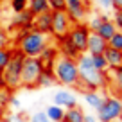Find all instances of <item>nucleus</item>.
I'll list each match as a JSON object with an SVG mask.
<instances>
[{"mask_svg": "<svg viewBox=\"0 0 122 122\" xmlns=\"http://www.w3.org/2000/svg\"><path fill=\"white\" fill-rule=\"evenodd\" d=\"M76 61H77V70H79V84H77L76 90L84 93L88 90H101V88L110 86L108 72L106 74L97 72L93 63H92V56L88 52L79 54V57Z\"/></svg>", "mask_w": 122, "mask_h": 122, "instance_id": "f257e3e1", "label": "nucleus"}, {"mask_svg": "<svg viewBox=\"0 0 122 122\" xmlns=\"http://www.w3.org/2000/svg\"><path fill=\"white\" fill-rule=\"evenodd\" d=\"M52 72L56 76L57 84L66 88H77L79 84V70H77V61L65 56H57L52 65Z\"/></svg>", "mask_w": 122, "mask_h": 122, "instance_id": "f03ea898", "label": "nucleus"}, {"mask_svg": "<svg viewBox=\"0 0 122 122\" xmlns=\"http://www.w3.org/2000/svg\"><path fill=\"white\" fill-rule=\"evenodd\" d=\"M49 34H43V32H38V30H29L25 36H22L20 40H16V49L27 57H38L41 54V50L49 45Z\"/></svg>", "mask_w": 122, "mask_h": 122, "instance_id": "7ed1b4c3", "label": "nucleus"}, {"mask_svg": "<svg viewBox=\"0 0 122 122\" xmlns=\"http://www.w3.org/2000/svg\"><path fill=\"white\" fill-rule=\"evenodd\" d=\"M23 59H25V56H23L18 49H15V50H13V56H11V61H9L7 66L2 70V74H4V81H5V88L11 90V92L22 88V66H23Z\"/></svg>", "mask_w": 122, "mask_h": 122, "instance_id": "20e7f679", "label": "nucleus"}, {"mask_svg": "<svg viewBox=\"0 0 122 122\" xmlns=\"http://www.w3.org/2000/svg\"><path fill=\"white\" fill-rule=\"evenodd\" d=\"M43 63L40 61V57H27L23 59L22 66V88L27 90H34L38 88V79L43 72Z\"/></svg>", "mask_w": 122, "mask_h": 122, "instance_id": "39448f33", "label": "nucleus"}, {"mask_svg": "<svg viewBox=\"0 0 122 122\" xmlns=\"http://www.w3.org/2000/svg\"><path fill=\"white\" fill-rule=\"evenodd\" d=\"M97 120L99 122H117L122 120V101L117 95L104 97L101 108L97 110Z\"/></svg>", "mask_w": 122, "mask_h": 122, "instance_id": "423d86ee", "label": "nucleus"}, {"mask_svg": "<svg viewBox=\"0 0 122 122\" xmlns=\"http://www.w3.org/2000/svg\"><path fill=\"white\" fill-rule=\"evenodd\" d=\"M68 40L74 43L79 54H84L88 50V36H90V29H88L86 22L84 23H74L72 29L68 30Z\"/></svg>", "mask_w": 122, "mask_h": 122, "instance_id": "0eeeda50", "label": "nucleus"}, {"mask_svg": "<svg viewBox=\"0 0 122 122\" xmlns=\"http://www.w3.org/2000/svg\"><path fill=\"white\" fill-rule=\"evenodd\" d=\"M72 20L68 18L65 11H52V27H50V36L54 38H61L66 36L68 30L72 29Z\"/></svg>", "mask_w": 122, "mask_h": 122, "instance_id": "6e6552de", "label": "nucleus"}, {"mask_svg": "<svg viewBox=\"0 0 122 122\" xmlns=\"http://www.w3.org/2000/svg\"><path fill=\"white\" fill-rule=\"evenodd\" d=\"M65 13L72 23H84L88 18V4L86 0H66Z\"/></svg>", "mask_w": 122, "mask_h": 122, "instance_id": "1a4fd4ad", "label": "nucleus"}, {"mask_svg": "<svg viewBox=\"0 0 122 122\" xmlns=\"http://www.w3.org/2000/svg\"><path fill=\"white\" fill-rule=\"evenodd\" d=\"M54 104L59 108H63V110H70V108H76L77 106V97L74 92L70 90H57L54 92Z\"/></svg>", "mask_w": 122, "mask_h": 122, "instance_id": "9d476101", "label": "nucleus"}, {"mask_svg": "<svg viewBox=\"0 0 122 122\" xmlns=\"http://www.w3.org/2000/svg\"><path fill=\"white\" fill-rule=\"evenodd\" d=\"M56 49L59 52V56L70 57V59H77L79 57V52L74 47V43L68 40V36H61V38H56Z\"/></svg>", "mask_w": 122, "mask_h": 122, "instance_id": "9b49d317", "label": "nucleus"}, {"mask_svg": "<svg viewBox=\"0 0 122 122\" xmlns=\"http://www.w3.org/2000/svg\"><path fill=\"white\" fill-rule=\"evenodd\" d=\"M50 27H52V11H47L43 15L34 16L32 20V29L38 30V32H43V34L50 36Z\"/></svg>", "mask_w": 122, "mask_h": 122, "instance_id": "f8f14e48", "label": "nucleus"}, {"mask_svg": "<svg viewBox=\"0 0 122 122\" xmlns=\"http://www.w3.org/2000/svg\"><path fill=\"white\" fill-rule=\"evenodd\" d=\"M108 49V41H104L97 32H90L88 36V50L86 52L90 56H95V54H104V50Z\"/></svg>", "mask_w": 122, "mask_h": 122, "instance_id": "ddd939ff", "label": "nucleus"}, {"mask_svg": "<svg viewBox=\"0 0 122 122\" xmlns=\"http://www.w3.org/2000/svg\"><path fill=\"white\" fill-rule=\"evenodd\" d=\"M32 20H34V15H32L29 9H25V11H22V13H15V15H13L9 27H11V29H18V27L32 23Z\"/></svg>", "mask_w": 122, "mask_h": 122, "instance_id": "4468645a", "label": "nucleus"}, {"mask_svg": "<svg viewBox=\"0 0 122 122\" xmlns=\"http://www.w3.org/2000/svg\"><path fill=\"white\" fill-rule=\"evenodd\" d=\"M59 56V52H57V49H56V45H47L45 49L41 50V54H40V61L43 63V66H47V68H52V65H54V61H56V57Z\"/></svg>", "mask_w": 122, "mask_h": 122, "instance_id": "2eb2a0df", "label": "nucleus"}, {"mask_svg": "<svg viewBox=\"0 0 122 122\" xmlns=\"http://www.w3.org/2000/svg\"><path fill=\"white\" fill-rule=\"evenodd\" d=\"M83 97H84V102L95 111L101 108V104H102V101H104V95H101L99 90H88V92L83 93Z\"/></svg>", "mask_w": 122, "mask_h": 122, "instance_id": "dca6fc26", "label": "nucleus"}, {"mask_svg": "<svg viewBox=\"0 0 122 122\" xmlns=\"http://www.w3.org/2000/svg\"><path fill=\"white\" fill-rule=\"evenodd\" d=\"M104 57H106L110 68H118V66H122V50H115V49H110V47H108V49L104 50Z\"/></svg>", "mask_w": 122, "mask_h": 122, "instance_id": "f3484780", "label": "nucleus"}, {"mask_svg": "<svg viewBox=\"0 0 122 122\" xmlns=\"http://www.w3.org/2000/svg\"><path fill=\"white\" fill-rule=\"evenodd\" d=\"M95 32L104 40V41H108V40H110L111 36L117 32V27H115V23L111 22V18H110V20H104V22L99 25V29H97Z\"/></svg>", "mask_w": 122, "mask_h": 122, "instance_id": "a211bd4d", "label": "nucleus"}, {"mask_svg": "<svg viewBox=\"0 0 122 122\" xmlns=\"http://www.w3.org/2000/svg\"><path fill=\"white\" fill-rule=\"evenodd\" d=\"M54 84H57L56 76H54L52 68H47L45 66L41 76H40V79H38V88H50V86H54Z\"/></svg>", "mask_w": 122, "mask_h": 122, "instance_id": "6ab92c4d", "label": "nucleus"}, {"mask_svg": "<svg viewBox=\"0 0 122 122\" xmlns=\"http://www.w3.org/2000/svg\"><path fill=\"white\" fill-rule=\"evenodd\" d=\"M65 111H66V110L56 106V104H50V106L45 108V115L49 117L50 122H59V120H63V118H65Z\"/></svg>", "mask_w": 122, "mask_h": 122, "instance_id": "aec40b11", "label": "nucleus"}, {"mask_svg": "<svg viewBox=\"0 0 122 122\" xmlns=\"http://www.w3.org/2000/svg\"><path fill=\"white\" fill-rule=\"evenodd\" d=\"M29 11L34 16L50 11L49 9V0H29Z\"/></svg>", "mask_w": 122, "mask_h": 122, "instance_id": "412c9836", "label": "nucleus"}, {"mask_svg": "<svg viewBox=\"0 0 122 122\" xmlns=\"http://www.w3.org/2000/svg\"><path fill=\"white\" fill-rule=\"evenodd\" d=\"M84 117H86V113H84L83 108H79V106L70 108V110L65 111V118L68 122H84Z\"/></svg>", "mask_w": 122, "mask_h": 122, "instance_id": "4be33fe9", "label": "nucleus"}, {"mask_svg": "<svg viewBox=\"0 0 122 122\" xmlns=\"http://www.w3.org/2000/svg\"><path fill=\"white\" fill-rule=\"evenodd\" d=\"M92 63H93L95 70H97V72H101V74H106L108 70H110V66H108V61H106V57H104V54H95V56H92Z\"/></svg>", "mask_w": 122, "mask_h": 122, "instance_id": "5701e85b", "label": "nucleus"}, {"mask_svg": "<svg viewBox=\"0 0 122 122\" xmlns=\"http://www.w3.org/2000/svg\"><path fill=\"white\" fill-rule=\"evenodd\" d=\"M108 79H110V84H115V86L120 90L122 88V66L108 70Z\"/></svg>", "mask_w": 122, "mask_h": 122, "instance_id": "b1692460", "label": "nucleus"}, {"mask_svg": "<svg viewBox=\"0 0 122 122\" xmlns=\"http://www.w3.org/2000/svg\"><path fill=\"white\" fill-rule=\"evenodd\" d=\"M104 20H110V16H108L106 13H101V15L92 16V18L86 22V25H88V29H90V32H95V30L99 29V25L104 22Z\"/></svg>", "mask_w": 122, "mask_h": 122, "instance_id": "393cba45", "label": "nucleus"}, {"mask_svg": "<svg viewBox=\"0 0 122 122\" xmlns=\"http://www.w3.org/2000/svg\"><path fill=\"white\" fill-rule=\"evenodd\" d=\"M13 45V36L7 27L0 25V49H9Z\"/></svg>", "mask_w": 122, "mask_h": 122, "instance_id": "a878e982", "label": "nucleus"}, {"mask_svg": "<svg viewBox=\"0 0 122 122\" xmlns=\"http://www.w3.org/2000/svg\"><path fill=\"white\" fill-rule=\"evenodd\" d=\"M13 47L9 49H0V70H4L7 66V63L11 61V56H13Z\"/></svg>", "mask_w": 122, "mask_h": 122, "instance_id": "bb28decb", "label": "nucleus"}, {"mask_svg": "<svg viewBox=\"0 0 122 122\" xmlns=\"http://www.w3.org/2000/svg\"><path fill=\"white\" fill-rule=\"evenodd\" d=\"M108 47L115 50H122V30H117L110 40H108Z\"/></svg>", "mask_w": 122, "mask_h": 122, "instance_id": "cd10ccee", "label": "nucleus"}, {"mask_svg": "<svg viewBox=\"0 0 122 122\" xmlns=\"http://www.w3.org/2000/svg\"><path fill=\"white\" fill-rule=\"evenodd\" d=\"M13 13H22L25 9H29V0H9Z\"/></svg>", "mask_w": 122, "mask_h": 122, "instance_id": "c85d7f7f", "label": "nucleus"}, {"mask_svg": "<svg viewBox=\"0 0 122 122\" xmlns=\"http://www.w3.org/2000/svg\"><path fill=\"white\" fill-rule=\"evenodd\" d=\"M66 0H49V9L50 11H65Z\"/></svg>", "mask_w": 122, "mask_h": 122, "instance_id": "c756f323", "label": "nucleus"}, {"mask_svg": "<svg viewBox=\"0 0 122 122\" xmlns=\"http://www.w3.org/2000/svg\"><path fill=\"white\" fill-rule=\"evenodd\" d=\"M29 122H50V120H49V117L45 115V111H36V113L30 115Z\"/></svg>", "mask_w": 122, "mask_h": 122, "instance_id": "7c9ffc66", "label": "nucleus"}, {"mask_svg": "<svg viewBox=\"0 0 122 122\" xmlns=\"http://www.w3.org/2000/svg\"><path fill=\"white\" fill-rule=\"evenodd\" d=\"M4 122H29V118H25L22 113H13V115H7L4 118Z\"/></svg>", "mask_w": 122, "mask_h": 122, "instance_id": "2f4dec72", "label": "nucleus"}, {"mask_svg": "<svg viewBox=\"0 0 122 122\" xmlns=\"http://www.w3.org/2000/svg\"><path fill=\"white\" fill-rule=\"evenodd\" d=\"M111 22L115 23L117 30H122V11H113V16H111Z\"/></svg>", "mask_w": 122, "mask_h": 122, "instance_id": "473e14b6", "label": "nucleus"}, {"mask_svg": "<svg viewBox=\"0 0 122 122\" xmlns=\"http://www.w3.org/2000/svg\"><path fill=\"white\" fill-rule=\"evenodd\" d=\"M11 95H13V92L7 90V88H4V90L0 92V104H2V106L9 104V99H11Z\"/></svg>", "mask_w": 122, "mask_h": 122, "instance_id": "72a5a7b5", "label": "nucleus"}, {"mask_svg": "<svg viewBox=\"0 0 122 122\" xmlns=\"http://www.w3.org/2000/svg\"><path fill=\"white\" fill-rule=\"evenodd\" d=\"M9 106H11V108H15V110H20V108H22V102H20V99H18V97L11 95V99H9Z\"/></svg>", "mask_w": 122, "mask_h": 122, "instance_id": "f704fd0d", "label": "nucleus"}, {"mask_svg": "<svg viewBox=\"0 0 122 122\" xmlns=\"http://www.w3.org/2000/svg\"><path fill=\"white\" fill-rule=\"evenodd\" d=\"M111 9L113 11H122V0H111Z\"/></svg>", "mask_w": 122, "mask_h": 122, "instance_id": "c9c22d12", "label": "nucleus"}, {"mask_svg": "<svg viewBox=\"0 0 122 122\" xmlns=\"http://www.w3.org/2000/svg\"><path fill=\"white\" fill-rule=\"evenodd\" d=\"M99 2V5L104 9V11H108V9H111V0H97Z\"/></svg>", "mask_w": 122, "mask_h": 122, "instance_id": "e433bc0d", "label": "nucleus"}, {"mask_svg": "<svg viewBox=\"0 0 122 122\" xmlns=\"http://www.w3.org/2000/svg\"><path fill=\"white\" fill-rule=\"evenodd\" d=\"M84 122H99V120H97L95 115H86V117H84Z\"/></svg>", "mask_w": 122, "mask_h": 122, "instance_id": "4c0bfd02", "label": "nucleus"}, {"mask_svg": "<svg viewBox=\"0 0 122 122\" xmlns=\"http://www.w3.org/2000/svg\"><path fill=\"white\" fill-rule=\"evenodd\" d=\"M5 88V81H4V74H2V70H0V92Z\"/></svg>", "mask_w": 122, "mask_h": 122, "instance_id": "58836bf2", "label": "nucleus"}, {"mask_svg": "<svg viewBox=\"0 0 122 122\" xmlns=\"http://www.w3.org/2000/svg\"><path fill=\"white\" fill-rule=\"evenodd\" d=\"M59 122H68V120H66V118H63V120H59Z\"/></svg>", "mask_w": 122, "mask_h": 122, "instance_id": "ea45409f", "label": "nucleus"}, {"mask_svg": "<svg viewBox=\"0 0 122 122\" xmlns=\"http://www.w3.org/2000/svg\"><path fill=\"white\" fill-rule=\"evenodd\" d=\"M120 101H122V88H120Z\"/></svg>", "mask_w": 122, "mask_h": 122, "instance_id": "a19ab883", "label": "nucleus"}]
</instances>
